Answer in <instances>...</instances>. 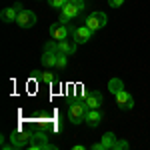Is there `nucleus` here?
<instances>
[{
    "instance_id": "f03ea898",
    "label": "nucleus",
    "mask_w": 150,
    "mask_h": 150,
    "mask_svg": "<svg viewBox=\"0 0 150 150\" xmlns=\"http://www.w3.org/2000/svg\"><path fill=\"white\" fill-rule=\"evenodd\" d=\"M28 146L32 150H56V146L48 144V134L46 132H34Z\"/></svg>"
},
{
    "instance_id": "dca6fc26",
    "label": "nucleus",
    "mask_w": 150,
    "mask_h": 150,
    "mask_svg": "<svg viewBox=\"0 0 150 150\" xmlns=\"http://www.w3.org/2000/svg\"><path fill=\"white\" fill-rule=\"evenodd\" d=\"M120 90H124V82L120 80V78H112V80L108 82V92L118 94Z\"/></svg>"
},
{
    "instance_id": "20e7f679",
    "label": "nucleus",
    "mask_w": 150,
    "mask_h": 150,
    "mask_svg": "<svg viewBox=\"0 0 150 150\" xmlns=\"http://www.w3.org/2000/svg\"><path fill=\"white\" fill-rule=\"evenodd\" d=\"M10 140H12V146H16V148H22L26 144H30V140H32V132H28V130H14L10 134Z\"/></svg>"
},
{
    "instance_id": "412c9836",
    "label": "nucleus",
    "mask_w": 150,
    "mask_h": 150,
    "mask_svg": "<svg viewBox=\"0 0 150 150\" xmlns=\"http://www.w3.org/2000/svg\"><path fill=\"white\" fill-rule=\"evenodd\" d=\"M108 4H110L112 8H120V6L124 4V0H108Z\"/></svg>"
},
{
    "instance_id": "4be33fe9",
    "label": "nucleus",
    "mask_w": 150,
    "mask_h": 150,
    "mask_svg": "<svg viewBox=\"0 0 150 150\" xmlns=\"http://www.w3.org/2000/svg\"><path fill=\"white\" fill-rule=\"evenodd\" d=\"M68 2H72L74 6H78V8H80V12L84 10V6H86V4H84V0H68Z\"/></svg>"
},
{
    "instance_id": "6e6552de",
    "label": "nucleus",
    "mask_w": 150,
    "mask_h": 150,
    "mask_svg": "<svg viewBox=\"0 0 150 150\" xmlns=\"http://www.w3.org/2000/svg\"><path fill=\"white\" fill-rule=\"evenodd\" d=\"M72 36H74V42L76 44H86L90 38H92V30L84 24V26H76L72 30Z\"/></svg>"
},
{
    "instance_id": "a211bd4d",
    "label": "nucleus",
    "mask_w": 150,
    "mask_h": 150,
    "mask_svg": "<svg viewBox=\"0 0 150 150\" xmlns=\"http://www.w3.org/2000/svg\"><path fill=\"white\" fill-rule=\"evenodd\" d=\"M38 80L46 82V84H52V82H54V74H52V72H42V74L38 76Z\"/></svg>"
},
{
    "instance_id": "1a4fd4ad",
    "label": "nucleus",
    "mask_w": 150,
    "mask_h": 150,
    "mask_svg": "<svg viewBox=\"0 0 150 150\" xmlns=\"http://www.w3.org/2000/svg\"><path fill=\"white\" fill-rule=\"evenodd\" d=\"M48 32H50V38H54V40H66V38H68L70 28L66 26V24H62V22H56V24L50 26Z\"/></svg>"
},
{
    "instance_id": "9b49d317",
    "label": "nucleus",
    "mask_w": 150,
    "mask_h": 150,
    "mask_svg": "<svg viewBox=\"0 0 150 150\" xmlns=\"http://www.w3.org/2000/svg\"><path fill=\"white\" fill-rule=\"evenodd\" d=\"M102 118H104V116H102V112H100L98 108H88V110H86V118H84V122H86L90 128H96L100 122H102Z\"/></svg>"
},
{
    "instance_id": "7ed1b4c3",
    "label": "nucleus",
    "mask_w": 150,
    "mask_h": 150,
    "mask_svg": "<svg viewBox=\"0 0 150 150\" xmlns=\"http://www.w3.org/2000/svg\"><path fill=\"white\" fill-rule=\"evenodd\" d=\"M106 22H108V18H106V14H104V12H92V14L86 18V26H88L92 32H96V30L104 28V26H106Z\"/></svg>"
},
{
    "instance_id": "f3484780",
    "label": "nucleus",
    "mask_w": 150,
    "mask_h": 150,
    "mask_svg": "<svg viewBox=\"0 0 150 150\" xmlns=\"http://www.w3.org/2000/svg\"><path fill=\"white\" fill-rule=\"evenodd\" d=\"M66 64H68V58H66V54H58V58H56V68L62 70V68H66Z\"/></svg>"
},
{
    "instance_id": "9d476101",
    "label": "nucleus",
    "mask_w": 150,
    "mask_h": 150,
    "mask_svg": "<svg viewBox=\"0 0 150 150\" xmlns=\"http://www.w3.org/2000/svg\"><path fill=\"white\" fill-rule=\"evenodd\" d=\"M116 96V104H118V108L120 110H130L132 106H134V98H132V94L126 92V90H120Z\"/></svg>"
},
{
    "instance_id": "423d86ee",
    "label": "nucleus",
    "mask_w": 150,
    "mask_h": 150,
    "mask_svg": "<svg viewBox=\"0 0 150 150\" xmlns=\"http://www.w3.org/2000/svg\"><path fill=\"white\" fill-rule=\"evenodd\" d=\"M16 24L20 26V28H32L36 24V14L32 10H20V14H18V18H16Z\"/></svg>"
},
{
    "instance_id": "ddd939ff",
    "label": "nucleus",
    "mask_w": 150,
    "mask_h": 150,
    "mask_svg": "<svg viewBox=\"0 0 150 150\" xmlns=\"http://www.w3.org/2000/svg\"><path fill=\"white\" fill-rule=\"evenodd\" d=\"M56 58H58V52H54V50H46V48H44L40 62H42L44 68H56Z\"/></svg>"
},
{
    "instance_id": "0eeeda50",
    "label": "nucleus",
    "mask_w": 150,
    "mask_h": 150,
    "mask_svg": "<svg viewBox=\"0 0 150 150\" xmlns=\"http://www.w3.org/2000/svg\"><path fill=\"white\" fill-rule=\"evenodd\" d=\"M20 10H22V4H20V2H16V4L8 6V8H4V10L0 12L2 22H16V18H18Z\"/></svg>"
},
{
    "instance_id": "aec40b11",
    "label": "nucleus",
    "mask_w": 150,
    "mask_h": 150,
    "mask_svg": "<svg viewBox=\"0 0 150 150\" xmlns=\"http://www.w3.org/2000/svg\"><path fill=\"white\" fill-rule=\"evenodd\" d=\"M126 148H128V142H126V140H116L114 150H126Z\"/></svg>"
},
{
    "instance_id": "5701e85b",
    "label": "nucleus",
    "mask_w": 150,
    "mask_h": 150,
    "mask_svg": "<svg viewBox=\"0 0 150 150\" xmlns=\"http://www.w3.org/2000/svg\"><path fill=\"white\" fill-rule=\"evenodd\" d=\"M92 150H104L102 142H98V144H92Z\"/></svg>"
},
{
    "instance_id": "4468645a",
    "label": "nucleus",
    "mask_w": 150,
    "mask_h": 150,
    "mask_svg": "<svg viewBox=\"0 0 150 150\" xmlns=\"http://www.w3.org/2000/svg\"><path fill=\"white\" fill-rule=\"evenodd\" d=\"M76 52V42L70 40H58V54H74Z\"/></svg>"
},
{
    "instance_id": "2eb2a0df",
    "label": "nucleus",
    "mask_w": 150,
    "mask_h": 150,
    "mask_svg": "<svg viewBox=\"0 0 150 150\" xmlns=\"http://www.w3.org/2000/svg\"><path fill=\"white\" fill-rule=\"evenodd\" d=\"M102 146H104V150H112L116 146V136L112 134V132H106V134H102Z\"/></svg>"
},
{
    "instance_id": "39448f33",
    "label": "nucleus",
    "mask_w": 150,
    "mask_h": 150,
    "mask_svg": "<svg viewBox=\"0 0 150 150\" xmlns=\"http://www.w3.org/2000/svg\"><path fill=\"white\" fill-rule=\"evenodd\" d=\"M80 14V8L78 6H74L72 2H66L62 8H60V20L58 22H62V24H66L68 20H72V18H76Z\"/></svg>"
},
{
    "instance_id": "f8f14e48",
    "label": "nucleus",
    "mask_w": 150,
    "mask_h": 150,
    "mask_svg": "<svg viewBox=\"0 0 150 150\" xmlns=\"http://www.w3.org/2000/svg\"><path fill=\"white\" fill-rule=\"evenodd\" d=\"M102 92H98V90H94V92H88L84 96V100L82 102L86 104V108H100L102 106Z\"/></svg>"
},
{
    "instance_id": "6ab92c4d",
    "label": "nucleus",
    "mask_w": 150,
    "mask_h": 150,
    "mask_svg": "<svg viewBox=\"0 0 150 150\" xmlns=\"http://www.w3.org/2000/svg\"><path fill=\"white\" fill-rule=\"evenodd\" d=\"M66 2H68V0H48V4H50L52 8H56V10H60Z\"/></svg>"
},
{
    "instance_id": "f257e3e1",
    "label": "nucleus",
    "mask_w": 150,
    "mask_h": 150,
    "mask_svg": "<svg viewBox=\"0 0 150 150\" xmlns=\"http://www.w3.org/2000/svg\"><path fill=\"white\" fill-rule=\"evenodd\" d=\"M86 104L84 102H78V100H74V102L68 104V118L72 124H80L84 122V118H86Z\"/></svg>"
}]
</instances>
